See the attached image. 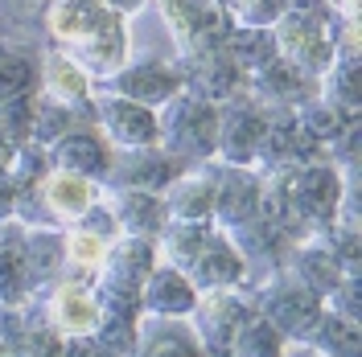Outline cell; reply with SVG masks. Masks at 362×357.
Here are the masks:
<instances>
[{
    "label": "cell",
    "mask_w": 362,
    "mask_h": 357,
    "mask_svg": "<svg viewBox=\"0 0 362 357\" xmlns=\"http://www.w3.org/2000/svg\"><path fill=\"white\" fill-rule=\"evenodd\" d=\"M42 21L49 29V45L78 62L90 83H103L132 58L128 21L103 0H49L42 8Z\"/></svg>",
    "instance_id": "cell-1"
},
{
    "label": "cell",
    "mask_w": 362,
    "mask_h": 357,
    "mask_svg": "<svg viewBox=\"0 0 362 357\" xmlns=\"http://www.w3.org/2000/svg\"><path fill=\"white\" fill-rule=\"evenodd\" d=\"M157 259L177 267L198 291L239 288L247 279L235 243L214 222H169L157 238Z\"/></svg>",
    "instance_id": "cell-2"
},
{
    "label": "cell",
    "mask_w": 362,
    "mask_h": 357,
    "mask_svg": "<svg viewBox=\"0 0 362 357\" xmlns=\"http://www.w3.org/2000/svg\"><path fill=\"white\" fill-rule=\"evenodd\" d=\"M341 17L325 4V0H293L288 13L272 25V45L284 62H293L300 74L321 78L334 66L341 37Z\"/></svg>",
    "instance_id": "cell-3"
},
{
    "label": "cell",
    "mask_w": 362,
    "mask_h": 357,
    "mask_svg": "<svg viewBox=\"0 0 362 357\" xmlns=\"http://www.w3.org/2000/svg\"><path fill=\"white\" fill-rule=\"evenodd\" d=\"M239 291L247 296L251 313L264 316L288 345H305L309 333H313V325L325 313L321 296L309 291L300 279H293L284 267L264 275V279H255V284H239Z\"/></svg>",
    "instance_id": "cell-4"
},
{
    "label": "cell",
    "mask_w": 362,
    "mask_h": 357,
    "mask_svg": "<svg viewBox=\"0 0 362 357\" xmlns=\"http://www.w3.org/2000/svg\"><path fill=\"white\" fill-rule=\"evenodd\" d=\"M157 148L177 157L185 169L210 164L218 152V107L185 90L173 95L165 107H157Z\"/></svg>",
    "instance_id": "cell-5"
},
{
    "label": "cell",
    "mask_w": 362,
    "mask_h": 357,
    "mask_svg": "<svg viewBox=\"0 0 362 357\" xmlns=\"http://www.w3.org/2000/svg\"><path fill=\"white\" fill-rule=\"evenodd\" d=\"M173 37V58H194L218 49L230 33V13L218 0H148Z\"/></svg>",
    "instance_id": "cell-6"
},
{
    "label": "cell",
    "mask_w": 362,
    "mask_h": 357,
    "mask_svg": "<svg viewBox=\"0 0 362 357\" xmlns=\"http://www.w3.org/2000/svg\"><path fill=\"white\" fill-rule=\"evenodd\" d=\"M247 316H251V304L239 288L202 291L194 313H189V329H194L206 357H230V345H235V337H239Z\"/></svg>",
    "instance_id": "cell-7"
},
{
    "label": "cell",
    "mask_w": 362,
    "mask_h": 357,
    "mask_svg": "<svg viewBox=\"0 0 362 357\" xmlns=\"http://www.w3.org/2000/svg\"><path fill=\"white\" fill-rule=\"evenodd\" d=\"M95 87L157 111V107H165L173 95H181V70H177L173 58H128L115 74H107V78L95 83Z\"/></svg>",
    "instance_id": "cell-8"
},
{
    "label": "cell",
    "mask_w": 362,
    "mask_h": 357,
    "mask_svg": "<svg viewBox=\"0 0 362 357\" xmlns=\"http://www.w3.org/2000/svg\"><path fill=\"white\" fill-rule=\"evenodd\" d=\"M264 115H268V107L255 103L247 90L218 103V152H214V160L255 169V152L264 140Z\"/></svg>",
    "instance_id": "cell-9"
},
{
    "label": "cell",
    "mask_w": 362,
    "mask_h": 357,
    "mask_svg": "<svg viewBox=\"0 0 362 357\" xmlns=\"http://www.w3.org/2000/svg\"><path fill=\"white\" fill-rule=\"evenodd\" d=\"M321 157H325V148L296 123L293 107H268L264 140H259V152H255V169L259 173L296 169V164H309V160H321Z\"/></svg>",
    "instance_id": "cell-10"
},
{
    "label": "cell",
    "mask_w": 362,
    "mask_h": 357,
    "mask_svg": "<svg viewBox=\"0 0 362 357\" xmlns=\"http://www.w3.org/2000/svg\"><path fill=\"white\" fill-rule=\"evenodd\" d=\"M210 185H214V226L218 230H235L247 218L264 210V177L259 169H243V164H206Z\"/></svg>",
    "instance_id": "cell-11"
},
{
    "label": "cell",
    "mask_w": 362,
    "mask_h": 357,
    "mask_svg": "<svg viewBox=\"0 0 362 357\" xmlns=\"http://www.w3.org/2000/svg\"><path fill=\"white\" fill-rule=\"evenodd\" d=\"M185 173L177 157H169L165 148H115L112 169L99 189H132V193H165L173 181Z\"/></svg>",
    "instance_id": "cell-12"
},
{
    "label": "cell",
    "mask_w": 362,
    "mask_h": 357,
    "mask_svg": "<svg viewBox=\"0 0 362 357\" xmlns=\"http://www.w3.org/2000/svg\"><path fill=\"white\" fill-rule=\"evenodd\" d=\"M95 128L112 148H153L157 144V111L140 107L132 99H119L95 87Z\"/></svg>",
    "instance_id": "cell-13"
},
{
    "label": "cell",
    "mask_w": 362,
    "mask_h": 357,
    "mask_svg": "<svg viewBox=\"0 0 362 357\" xmlns=\"http://www.w3.org/2000/svg\"><path fill=\"white\" fill-rule=\"evenodd\" d=\"M226 238L235 243L239 259H243V267H247V279H243V284H255V279H264V275H272V271H280L284 267V259H288V250L296 246L293 238H288V234L264 214V210H259L255 218H247L243 226L226 230Z\"/></svg>",
    "instance_id": "cell-14"
},
{
    "label": "cell",
    "mask_w": 362,
    "mask_h": 357,
    "mask_svg": "<svg viewBox=\"0 0 362 357\" xmlns=\"http://www.w3.org/2000/svg\"><path fill=\"white\" fill-rule=\"evenodd\" d=\"M37 90L66 103L83 123H95V83H90V74L54 45H45L37 54Z\"/></svg>",
    "instance_id": "cell-15"
},
{
    "label": "cell",
    "mask_w": 362,
    "mask_h": 357,
    "mask_svg": "<svg viewBox=\"0 0 362 357\" xmlns=\"http://www.w3.org/2000/svg\"><path fill=\"white\" fill-rule=\"evenodd\" d=\"M33 304H37L42 320L62 337V341H70V337H90L95 325H99V304H95L90 288H83V284L58 279V284H49L42 296H33Z\"/></svg>",
    "instance_id": "cell-16"
},
{
    "label": "cell",
    "mask_w": 362,
    "mask_h": 357,
    "mask_svg": "<svg viewBox=\"0 0 362 357\" xmlns=\"http://www.w3.org/2000/svg\"><path fill=\"white\" fill-rule=\"evenodd\" d=\"M181 70V90L194 95V99H206V103H226L235 99L239 90H247V74L226 58L223 49H206V54H194V58H173Z\"/></svg>",
    "instance_id": "cell-17"
},
{
    "label": "cell",
    "mask_w": 362,
    "mask_h": 357,
    "mask_svg": "<svg viewBox=\"0 0 362 357\" xmlns=\"http://www.w3.org/2000/svg\"><path fill=\"white\" fill-rule=\"evenodd\" d=\"M45 152H49V164H54V169L103 185L107 169H112V152L115 148L103 140V132H99L95 123H74V128H70L54 148H45Z\"/></svg>",
    "instance_id": "cell-18"
},
{
    "label": "cell",
    "mask_w": 362,
    "mask_h": 357,
    "mask_svg": "<svg viewBox=\"0 0 362 357\" xmlns=\"http://www.w3.org/2000/svg\"><path fill=\"white\" fill-rule=\"evenodd\" d=\"M247 95L264 107H300L305 99L317 95V78L300 74L293 62H284L280 54H272L264 66L247 74Z\"/></svg>",
    "instance_id": "cell-19"
},
{
    "label": "cell",
    "mask_w": 362,
    "mask_h": 357,
    "mask_svg": "<svg viewBox=\"0 0 362 357\" xmlns=\"http://www.w3.org/2000/svg\"><path fill=\"white\" fill-rule=\"evenodd\" d=\"M99 201L107 205V214L115 218L119 234H128V238H148V243H157L160 230L169 226V214H165V201H160V193L99 189Z\"/></svg>",
    "instance_id": "cell-20"
},
{
    "label": "cell",
    "mask_w": 362,
    "mask_h": 357,
    "mask_svg": "<svg viewBox=\"0 0 362 357\" xmlns=\"http://www.w3.org/2000/svg\"><path fill=\"white\" fill-rule=\"evenodd\" d=\"M202 291L194 288L177 267L160 263L148 271L144 288H140V316H160V320H189L194 304H198Z\"/></svg>",
    "instance_id": "cell-21"
},
{
    "label": "cell",
    "mask_w": 362,
    "mask_h": 357,
    "mask_svg": "<svg viewBox=\"0 0 362 357\" xmlns=\"http://www.w3.org/2000/svg\"><path fill=\"white\" fill-rule=\"evenodd\" d=\"M66 263V230L62 226H25V279L29 300L42 296L49 284H58Z\"/></svg>",
    "instance_id": "cell-22"
},
{
    "label": "cell",
    "mask_w": 362,
    "mask_h": 357,
    "mask_svg": "<svg viewBox=\"0 0 362 357\" xmlns=\"http://www.w3.org/2000/svg\"><path fill=\"white\" fill-rule=\"evenodd\" d=\"M42 201L45 218L54 226H74L99 201V185L87 177H74V173H62V169H49V177L42 185Z\"/></svg>",
    "instance_id": "cell-23"
},
{
    "label": "cell",
    "mask_w": 362,
    "mask_h": 357,
    "mask_svg": "<svg viewBox=\"0 0 362 357\" xmlns=\"http://www.w3.org/2000/svg\"><path fill=\"white\" fill-rule=\"evenodd\" d=\"M160 201H165L169 222H214V185H210L206 164L185 169V173L160 193Z\"/></svg>",
    "instance_id": "cell-24"
},
{
    "label": "cell",
    "mask_w": 362,
    "mask_h": 357,
    "mask_svg": "<svg viewBox=\"0 0 362 357\" xmlns=\"http://www.w3.org/2000/svg\"><path fill=\"white\" fill-rule=\"evenodd\" d=\"M132 357H206L189 320H160V316H140V337H136Z\"/></svg>",
    "instance_id": "cell-25"
},
{
    "label": "cell",
    "mask_w": 362,
    "mask_h": 357,
    "mask_svg": "<svg viewBox=\"0 0 362 357\" xmlns=\"http://www.w3.org/2000/svg\"><path fill=\"white\" fill-rule=\"evenodd\" d=\"M29 300V279H25V226L17 218L0 222V304L21 308Z\"/></svg>",
    "instance_id": "cell-26"
},
{
    "label": "cell",
    "mask_w": 362,
    "mask_h": 357,
    "mask_svg": "<svg viewBox=\"0 0 362 357\" xmlns=\"http://www.w3.org/2000/svg\"><path fill=\"white\" fill-rule=\"evenodd\" d=\"M284 271L293 275V279H300L309 291H317L321 300L329 296V291L341 284V271L338 263L329 259V250L317 243V238H305V243H296L293 250H288V259H284Z\"/></svg>",
    "instance_id": "cell-27"
},
{
    "label": "cell",
    "mask_w": 362,
    "mask_h": 357,
    "mask_svg": "<svg viewBox=\"0 0 362 357\" xmlns=\"http://www.w3.org/2000/svg\"><path fill=\"white\" fill-rule=\"evenodd\" d=\"M37 90V49L0 42V103Z\"/></svg>",
    "instance_id": "cell-28"
},
{
    "label": "cell",
    "mask_w": 362,
    "mask_h": 357,
    "mask_svg": "<svg viewBox=\"0 0 362 357\" xmlns=\"http://www.w3.org/2000/svg\"><path fill=\"white\" fill-rule=\"evenodd\" d=\"M305 345L317 349L321 357H362L358 325H350V320H341L334 313H321V320L313 325V333H309Z\"/></svg>",
    "instance_id": "cell-29"
},
{
    "label": "cell",
    "mask_w": 362,
    "mask_h": 357,
    "mask_svg": "<svg viewBox=\"0 0 362 357\" xmlns=\"http://www.w3.org/2000/svg\"><path fill=\"white\" fill-rule=\"evenodd\" d=\"M74 123H83V119L70 111L66 103L49 99V95H42V90L33 95V123H29V140H33V144L54 148V144H58V140H62Z\"/></svg>",
    "instance_id": "cell-30"
},
{
    "label": "cell",
    "mask_w": 362,
    "mask_h": 357,
    "mask_svg": "<svg viewBox=\"0 0 362 357\" xmlns=\"http://www.w3.org/2000/svg\"><path fill=\"white\" fill-rule=\"evenodd\" d=\"M218 49H223L243 74H251L255 66H264L272 54H276L272 29H243V25H230V33H226V42L218 45Z\"/></svg>",
    "instance_id": "cell-31"
},
{
    "label": "cell",
    "mask_w": 362,
    "mask_h": 357,
    "mask_svg": "<svg viewBox=\"0 0 362 357\" xmlns=\"http://www.w3.org/2000/svg\"><path fill=\"white\" fill-rule=\"evenodd\" d=\"M293 111H296V123L313 135L321 148H329V144H334V140H338L354 119H362V115H341L338 107H329V103H325V99H317V95H313V99H305V103L293 107Z\"/></svg>",
    "instance_id": "cell-32"
},
{
    "label": "cell",
    "mask_w": 362,
    "mask_h": 357,
    "mask_svg": "<svg viewBox=\"0 0 362 357\" xmlns=\"http://www.w3.org/2000/svg\"><path fill=\"white\" fill-rule=\"evenodd\" d=\"M284 349H288V341L276 333L264 316L251 313L243 320L239 337H235V345H230V357H284Z\"/></svg>",
    "instance_id": "cell-33"
},
{
    "label": "cell",
    "mask_w": 362,
    "mask_h": 357,
    "mask_svg": "<svg viewBox=\"0 0 362 357\" xmlns=\"http://www.w3.org/2000/svg\"><path fill=\"white\" fill-rule=\"evenodd\" d=\"M313 238L329 250V259L338 263L341 275H362V234H358V230L329 222V226H321Z\"/></svg>",
    "instance_id": "cell-34"
},
{
    "label": "cell",
    "mask_w": 362,
    "mask_h": 357,
    "mask_svg": "<svg viewBox=\"0 0 362 357\" xmlns=\"http://www.w3.org/2000/svg\"><path fill=\"white\" fill-rule=\"evenodd\" d=\"M288 4L293 0H230L226 13H230V21L243 25V29H272L288 13Z\"/></svg>",
    "instance_id": "cell-35"
},
{
    "label": "cell",
    "mask_w": 362,
    "mask_h": 357,
    "mask_svg": "<svg viewBox=\"0 0 362 357\" xmlns=\"http://www.w3.org/2000/svg\"><path fill=\"white\" fill-rule=\"evenodd\" d=\"M33 95H37V90L17 95V99H8V103H0V132L8 135L13 144H25V140H29V123H33Z\"/></svg>",
    "instance_id": "cell-36"
},
{
    "label": "cell",
    "mask_w": 362,
    "mask_h": 357,
    "mask_svg": "<svg viewBox=\"0 0 362 357\" xmlns=\"http://www.w3.org/2000/svg\"><path fill=\"white\" fill-rule=\"evenodd\" d=\"M358 288H362V275H341V284L321 304H325V313L341 316V320H350V325H358Z\"/></svg>",
    "instance_id": "cell-37"
},
{
    "label": "cell",
    "mask_w": 362,
    "mask_h": 357,
    "mask_svg": "<svg viewBox=\"0 0 362 357\" xmlns=\"http://www.w3.org/2000/svg\"><path fill=\"white\" fill-rule=\"evenodd\" d=\"M74 226H78V230H87V234H95L99 243H107V246L119 238V226H115V218L107 214V205H103V201H95V205H90Z\"/></svg>",
    "instance_id": "cell-38"
},
{
    "label": "cell",
    "mask_w": 362,
    "mask_h": 357,
    "mask_svg": "<svg viewBox=\"0 0 362 357\" xmlns=\"http://www.w3.org/2000/svg\"><path fill=\"white\" fill-rule=\"evenodd\" d=\"M66 357H112L95 337H70L66 341Z\"/></svg>",
    "instance_id": "cell-39"
},
{
    "label": "cell",
    "mask_w": 362,
    "mask_h": 357,
    "mask_svg": "<svg viewBox=\"0 0 362 357\" xmlns=\"http://www.w3.org/2000/svg\"><path fill=\"white\" fill-rule=\"evenodd\" d=\"M103 4H107L112 13H119L124 21H132V17L140 13V8H148V0H103Z\"/></svg>",
    "instance_id": "cell-40"
},
{
    "label": "cell",
    "mask_w": 362,
    "mask_h": 357,
    "mask_svg": "<svg viewBox=\"0 0 362 357\" xmlns=\"http://www.w3.org/2000/svg\"><path fill=\"white\" fill-rule=\"evenodd\" d=\"M13 218V181L8 173H0V222H8Z\"/></svg>",
    "instance_id": "cell-41"
},
{
    "label": "cell",
    "mask_w": 362,
    "mask_h": 357,
    "mask_svg": "<svg viewBox=\"0 0 362 357\" xmlns=\"http://www.w3.org/2000/svg\"><path fill=\"white\" fill-rule=\"evenodd\" d=\"M334 13H338L341 21H358V8H362V0H325Z\"/></svg>",
    "instance_id": "cell-42"
},
{
    "label": "cell",
    "mask_w": 362,
    "mask_h": 357,
    "mask_svg": "<svg viewBox=\"0 0 362 357\" xmlns=\"http://www.w3.org/2000/svg\"><path fill=\"white\" fill-rule=\"evenodd\" d=\"M13 157H17V144L0 132V173H8V169H13Z\"/></svg>",
    "instance_id": "cell-43"
},
{
    "label": "cell",
    "mask_w": 362,
    "mask_h": 357,
    "mask_svg": "<svg viewBox=\"0 0 362 357\" xmlns=\"http://www.w3.org/2000/svg\"><path fill=\"white\" fill-rule=\"evenodd\" d=\"M284 357H321L317 349H309V345H288L284 349Z\"/></svg>",
    "instance_id": "cell-44"
},
{
    "label": "cell",
    "mask_w": 362,
    "mask_h": 357,
    "mask_svg": "<svg viewBox=\"0 0 362 357\" xmlns=\"http://www.w3.org/2000/svg\"><path fill=\"white\" fill-rule=\"evenodd\" d=\"M0 357H17V353H13V349H8V345H4V341H0Z\"/></svg>",
    "instance_id": "cell-45"
},
{
    "label": "cell",
    "mask_w": 362,
    "mask_h": 357,
    "mask_svg": "<svg viewBox=\"0 0 362 357\" xmlns=\"http://www.w3.org/2000/svg\"><path fill=\"white\" fill-rule=\"evenodd\" d=\"M218 4H230V0H218Z\"/></svg>",
    "instance_id": "cell-46"
},
{
    "label": "cell",
    "mask_w": 362,
    "mask_h": 357,
    "mask_svg": "<svg viewBox=\"0 0 362 357\" xmlns=\"http://www.w3.org/2000/svg\"><path fill=\"white\" fill-rule=\"evenodd\" d=\"M45 4H49V0H42V8H45Z\"/></svg>",
    "instance_id": "cell-47"
}]
</instances>
